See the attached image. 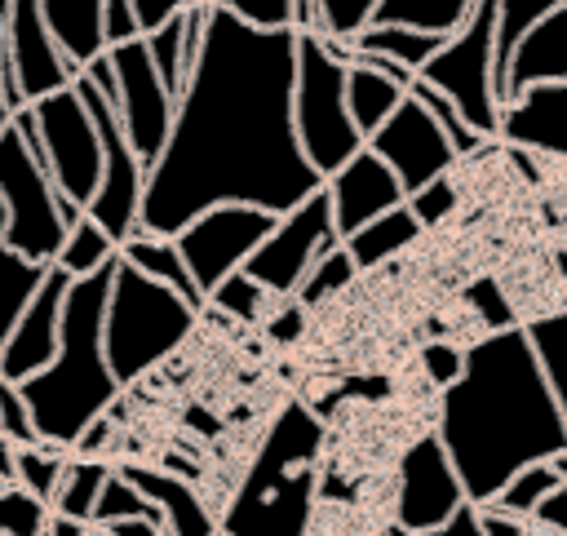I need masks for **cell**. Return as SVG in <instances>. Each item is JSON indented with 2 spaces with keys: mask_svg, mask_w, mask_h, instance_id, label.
Segmentation results:
<instances>
[{
  "mask_svg": "<svg viewBox=\"0 0 567 536\" xmlns=\"http://www.w3.org/2000/svg\"><path fill=\"white\" fill-rule=\"evenodd\" d=\"M292 27H248L208 4L173 124L146 164L137 230L177 235L213 204L288 213L323 186L292 133Z\"/></svg>",
  "mask_w": 567,
  "mask_h": 536,
  "instance_id": "cell-1",
  "label": "cell"
},
{
  "mask_svg": "<svg viewBox=\"0 0 567 536\" xmlns=\"http://www.w3.org/2000/svg\"><path fill=\"white\" fill-rule=\"evenodd\" d=\"M434 439L474 505H487L523 465L567 452V421L536 368L523 323L492 328L461 350L456 381L439 390Z\"/></svg>",
  "mask_w": 567,
  "mask_h": 536,
  "instance_id": "cell-2",
  "label": "cell"
},
{
  "mask_svg": "<svg viewBox=\"0 0 567 536\" xmlns=\"http://www.w3.org/2000/svg\"><path fill=\"white\" fill-rule=\"evenodd\" d=\"M111 270H115V261H106L93 275L71 279V288L62 297L53 359L40 372H31L27 381H18L35 434L66 452L80 439V430L89 421L106 416L111 403L120 399V381L111 377L106 350H102V310H106Z\"/></svg>",
  "mask_w": 567,
  "mask_h": 536,
  "instance_id": "cell-3",
  "label": "cell"
},
{
  "mask_svg": "<svg viewBox=\"0 0 567 536\" xmlns=\"http://www.w3.org/2000/svg\"><path fill=\"white\" fill-rule=\"evenodd\" d=\"M195 319L199 310L186 297H177L173 288L146 279L142 270L115 257L106 310H102V350L120 390L142 381L155 363H164L195 332Z\"/></svg>",
  "mask_w": 567,
  "mask_h": 536,
  "instance_id": "cell-4",
  "label": "cell"
},
{
  "mask_svg": "<svg viewBox=\"0 0 567 536\" xmlns=\"http://www.w3.org/2000/svg\"><path fill=\"white\" fill-rule=\"evenodd\" d=\"M346 66H350V49L341 40H328L323 31H297L292 133L319 177H328L337 164H346L363 146L346 111Z\"/></svg>",
  "mask_w": 567,
  "mask_h": 536,
  "instance_id": "cell-5",
  "label": "cell"
},
{
  "mask_svg": "<svg viewBox=\"0 0 567 536\" xmlns=\"http://www.w3.org/2000/svg\"><path fill=\"white\" fill-rule=\"evenodd\" d=\"M13 124L44 159V173H49L53 190L62 195V217L71 226L84 213L89 195L97 190V173H102V142H97L93 115L84 111L75 84H62V89L18 106Z\"/></svg>",
  "mask_w": 567,
  "mask_h": 536,
  "instance_id": "cell-6",
  "label": "cell"
},
{
  "mask_svg": "<svg viewBox=\"0 0 567 536\" xmlns=\"http://www.w3.org/2000/svg\"><path fill=\"white\" fill-rule=\"evenodd\" d=\"M412 80L439 89L461 111V120L492 142L505 106L496 93V0H478L470 18L434 49V58L421 62Z\"/></svg>",
  "mask_w": 567,
  "mask_h": 536,
  "instance_id": "cell-7",
  "label": "cell"
},
{
  "mask_svg": "<svg viewBox=\"0 0 567 536\" xmlns=\"http://www.w3.org/2000/svg\"><path fill=\"white\" fill-rule=\"evenodd\" d=\"M0 208H4V239L22 257L53 261L66 235L62 195L53 190L44 159L9 120L0 128Z\"/></svg>",
  "mask_w": 567,
  "mask_h": 536,
  "instance_id": "cell-8",
  "label": "cell"
},
{
  "mask_svg": "<svg viewBox=\"0 0 567 536\" xmlns=\"http://www.w3.org/2000/svg\"><path fill=\"white\" fill-rule=\"evenodd\" d=\"M75 93L84 102V111L93 115V128H97V142H102V173H97V190L89 195L84 213L115 239V248L137 230V213H142V186H146V164L133 155L124 128H120V115L111 106V97L84 75L75 71Z\"/></svg>",
  "mask_w": 567,
  "mask_h": 536,
  "instance_id": "cell-9",
  "label": "cell"
},
{
  "mask_svg": "<svg viewBox=\"0 0 567 536\" xmlns=\"http://www.w3.org/2000/svg\"><path fill=\"white\" fill-rule=\"evenodd\" d=\"M341 244L337 239V226H332V208H328V195L323 186L310 190L306 199H297L288 213L275 217V226L266 230V239L252 248V257L244 261V275L252 284H261L275 301L292 297L301 275L332 248Z\"/></svg>",
  "mask_w": 567,
  "mask_h": 536,
  "instance_id": "cell-10",
  "label": "cell"
},
{
  "mask_svg": "<svg viewBox=\"0 0 567 536\" xmlns=\"http://www.w3.org/2000/svg\"><path fill=\"white\" fill-rule=\"evenodd\" d=\"M270 226H275V213L252 208V204H213L199 217H190L173 235V244L199 297H208L226 275L244 270V261L252 257V248L266 239Z\"/></svg>",
  "mask_w": 567,
  "mask_h": 536,
  "instance_id": "cell-11",
  "label": "cell"
},
{
  "mask_svg": "<svg viewBox=\"0 0 567 536\" xmlns=\"http://www.w3.org/2000/svg\"><path fill=\"white\" fill-rule=\"evenodd\" d=\"M106 62H111V75H115V102L111 106L120 115V128H124L133 155L142 164H151L159 155L164 137H168V124H173V93L164 89L142 35L111 44Z\"/></svg>",
  "mask_w": 567,
  "mask_h": 536,
  "instance_id": "cell-12",
  "label": "cell"
},
{
  "mask_svg": "<svg viewBox=\"0 0 567 536\" xmlns=\"http://www.w3.org/2000/svg\"><path fill=\"white\" fill-rule=\"evenodd\" d=\"M363 146L385 159V168L403 186V199L412 190H421L425 182H434V177H443V173L456 168L452 142L443 137V128L434 124V115L412 93H403V102L363 137Z\"/></svg>",
  "mask_w": 567,
  "mask_h": 536,
  "instance_id": "cell-13",
  "label": "cell"
},
{
  "mask_svg": "<svg viewBox=\"0 0 567 536\" xmlns=\"http://www.w3.org/2000/svg\"><path fill=\"white\" fill-rule=\"evenodd\" d=\"M315 518V465L288 470L270 483H239L226 514L217 518L221 536H310Z\"/></svg>",
  "mask_w": 567,
  "mask_h": 536,
  "instance_id": "cell-14",
  "label": "cell"
},
{
  "mask_svg": "<svg viewBox=\"0 0 567 536\" xmlns=\"http://www.w3.org/2000/svg\"><path fill=\"white\" fill-rule=\"evenodd\" d=\"M465 501L456 470L443 452V443L430 434H416L408 452L399 456V487H394V527L408 536H430L456 505Z\"/></svg>",
  "mask_w": 567,
  "mask_h": 536,
  "instance_id": "cell-15",
  "label": "cell"
},
{
  "mask_svg": "<svg viewBox=\"0 0 567 536\" xmlns=\"http://www.w3.org/2000/svg\"><path fill=\"white\" fill-rule=\"evenodd\" d=\"M66 288H71V275L62 266H49V275L40 279V288L31 292V301L22 306V315L13 319V328L0 341V377L4 381L18 385V381H27L31 372H40L53 359Z\"/></svg>",
  "mask_w": 567,
  "mask_h": 536,
  "instance_id": "cell-16",
  "label": "cell"
},
{
  "mask_svg": "<svg viewBox=\"0 0 567 536\" xmlns=\"http://www.w3.org/2000/svg\"><path fill=\"white\" fill-rule=\"evenodd\" d=\"M323 195H328V208H332V226H337V239H346L350 230H359L363 221L381 217L385 208L403 204V186L399 177L385 168V159L368 146H359L346 164H337L328 177H323Z\"/></svg>",
  "mask_w": 567,
  "mask_h": 536,
  "instance_id": "cell-17",
  "label": "cell"
},
{
  "mask_svg": "<svg viewBox=\"0 0 567 536\" xmlns=\"http://www.w3.org/2000/svg\"><path fill=\"white\" fill-rule=\"evenodd\" d=\"M536 84H567V9L540 13L505 53L496 93L501 102L518 97L523 89Z\"/></svg>",
  "mask_w": 567,
  "mask_h": 536,
  "instance_id": "cell-18",
  "label": "cell"
},
{
  "mask_svg": "<svg viewBox=\"0 0 567 536\" xmlns=\"http://www.w3.org/2000/svg\"><path fill=\"white\" fill-rule=\"evenodd\" d=\"M496 137L514 151L567 155V84H536L509 97L501 106Z\"/></svg>",
  "mask_w": 567,
  "mask_h": 536,
  "instance_id": "cell-19",
  "label": "cell"
},
{
  "mask_svg": "<svg viewBox=\"0 0 567 536\" xmlns=\"http://www.w3.org/2000/svg\"><path fill=\"white\" fill-rule=\"evenodd\" d=\"M115 470L155 505L164 536H217V514L195 492V483L177 478L173 470H155V465H137V461H120Z\"/></svg>",
  "mask_w": 567,
  "mask_h": 536,
  "instance_id": "cell-20",
  "label": "cell"
},
{
  "mask_svg": "<svg viewBox=\"0 0 567 536\" xmlns=\"http://www.w3.org/2000/svg\"><path fill=\"white\" fill-rule=\"evenodd\" d=\"M319 434H323L319 421H315L301 403H288V408L275 416V425L266 430V439H261V447H257V456H252L244 483H270V478L288 474V470L315 465V456H319Z\"/></svg>",
  "mask_w": 567,
  "mask_h": 536,
  "instance_id": "cell-21",
  "label": "cell"
},
{
  "mask_svg": "<svg viewBox=\"0 0 567 536\" xmlns=\"http://www.w3.org/2000/svg\"><path fill=\"white\" fill-rule=\"evenodd\" d=\"M44 27L53 35V44L62 49V58L80 71L89 66L97 53H106L102 40V0H40Z\"/></svg>",
  "mask_w": 567,
  "mask_h": 536,
  "instance_id": "cell-22",
  "label": "cell"
},
{
  "mask_svg": "<svg viewBox=\"0 0 567 536\" xmlns=\"http://www.w3.org/2000/svg\"><path fill=\"white\" fill-rule=\"evenodd\" d=\"M421 235H425V226L412 217V208H408V204H394V208H385L381 217H372V221H363L359 230H350V235L341 239V248L350 252L354 270L363 275V270L385 266V261L399 257L403 248H412Z\"/></svg>",
  "mask_w": 567,
  "mask_h": 536,
  "instance_id": "cell-23",
  "label": "cell"
},
{
  "mask_svg": "<svg viewBox=\"0 0 567 536\" xmlns=\"http://www.w3.org/2000/svg\"><path fill=\"white\" fill-rule=\"evenodd\" d=\"M115 257H120L124 266L142 270L146 279H155V284L173 288L177 297H186L195 310H204V297H199V288H195V279H190V270H186V261L177 257V244H173L168 235L133 230V235H128V239L115 248Z\"/></svg>",
  "mask_w": 567,
  "mask_h": 536,
  "instance_id": "cell-24",
  "label": "cell"
},
{
  "mask_svg": "<svg viewBox=\"0 0 567 536\" xmlns=\"http://www.w3.org/2000/svg\"><path fill=\"white\" fill-rule=\"evenodd\" d=\"M447 35H434V31H416V27H399V22H363L346 49L350 53H372V58H390L399 62L403 71H421L425 58H434V49L443 44Z\"/></svg>",
  "mask_w": 567,
  "mask_h": 536,
  "instance_id": "cell-25",
  "label": "cell"
},
{
  "mask_svg": "<svg viewBox=\"0 0 567 536\" xmlns=\"http://www.w3.org/2000/svg\"><path fill=\"white\" fill-rule=\"evenodd\" d=\"M403 93H408V89H403L399 80L381 75V71L368 66V62H350V66H346V111H350L359 137H368V133L403 102Z\"/></svg>",
  "mask_w": 567,
  "mask_h": 536,
  "instance_id": "cell-26",
  "label": "cell"
},
{
  "mask_svg": "<svg viewBox=\"0 0 567 536\" xmlns=\"http://www.w3.org/2000/svg\"><path fill=\"white\" fill-rule=\"evenodd\" d=\"M523 337L536 354V368L567 421V310H549V315H536L523 323Z\"/></svg>",
  "mask_w": 567,
  "mask_h": 536,
  "instance_id": "cell-27",
  "label": "cell"
},
{
  "mask_svg": "<svg viewBox=\"0 0 567 536\" xmlns=\"http://www.w3.org/2000/svg\"><path fill=\"white\" fill-rule=\"evenodd\" d=\"M49 266L53 261H35V257H22L18 248H9V239H4V208H0V341L13 328V319L22 315V306L31 301V292L40 288V279L49 275Z\"/></svg>",
  "mask_w": 567,
  "mask_h": 536,
  "instance_id": "cell-28",
  "label": "cell"
},
{
  "mask_svg": "<svg viewBox=\"0 0 567 536\" xmlns=\"http://www.w3.org/2000/svg\"><path fill=\"white\" fill-rule=\"evenodd\" d=\"M106 474H111V461H106V456H66V465H62V478H58V492H53L49 509H53V514H66V518L89 523V518H93V501H97V492H102Z\"/></svg>",
  "mask_w": 567,
  "mask_h": 536,
  "instance_id": "cell-29",
  "label": "cell"
},
{
  "mask_svg": "<svg viewBox=\"0 0 567 536\" xmlns=\"http://www.w3.org/2000/svg\"><path fill=\"white\" fill-rule=\"evenodd\" d=\"M474 4H478V0H377L368 22H399V27L452 35V31L470 18Z\"/></svg>",
  "mask_w": 567,
  "mask_h": 536,
  "instance_id": "cell-30",
  "label": "cell"
},
{
  "mask_svg": "<svg viewBox=\"0 0 567 536\" xmlns=\"http://www.w3.org/2000/svg\"><path fill=\"white\" fill-rule=\"evenodd\" d=\"M106 261H115V239H111V235H106L89 213H80V217L66 226V235H62V248H58L53 266H62L71 279H80V275L102 270Z\"/></svg>",
  "mask_w": 567,
  "mask_h": 536,
  "instance_id": "cell-31",
  "label": "cell"
},
{
  "mask_svg": "<svg viewBox=\"0 0 567 536\" xmlns=\"http://www.w3.org/2000/svg\"><path fill=\"white\" fill-rule=\"evenodd\" d=\"M563 483V470L554 465V461H536V465H523L518 474H509L505 483H501V492L487 501V509H501V514H509V518H532V509L554 492Z\"/></svg>",
  "mask_w": 567,
  "mask_h": 536,
  "instance_id": "cell-32",
  "label": "cell"
},
{
  "mask_svg": "<svg viewBox=\"0 0 567 536\" xmlns=\"http://www.w3.org/2000/svg\"><path fill=\"white\" fill-rule=\"evenodd\" d=\"M142 40H146V53H151L164 89L177 97V89L186 80V9L173 13V18H164L159 27H151Z\"/></svg>",
  "mask_w": 567,
  "mask_h": 536,
  "instance_id": "cell-33",
  "label": "cell"
},
{
  "mask_svg": "<svg viewBox=\"0 0 567 536\" xmlns=\"http://www.w3.org/2000/svg\"><path fill=\"white\" fill-rule=\"evenodd\" d=\"M359 279V270H354V261H350V252L341 248V244H332L306 275H301V284H297V292H292V301L301 306V310H310V306H319V301H328V297H337L341 288H350Z\"/></svg>",
  "mask_w": 567,
  "mask_h": 536,
  "instance_id": "cell-34",
  "label": "cell"
},
{
  "mask_svg": "<svg viewBox=\"0 0 567 536\" xmlns=\"http://www.w3.org/2000/svg\"><path fill=\"white\" fill-rule=\"evenodd\" d=\"M270 292L261 288V284H252L244 270H235V275H226L208 297H204V306H213V310H221L226 319H235V323H261L266 319V310H270Z\"/></svg>",
  "mask_w": 567,
  "mask_h": 536,
  "instance_id": "cell-35",
  "label": "cell"
},
{
  "mask_svg": "<svg viewBox=\"0 0 567 536\" xmlns=\"http://www.w3.org/2000/svg\"><path fill=\"white\" fill-rule=\"evenodd\" d=\"M62 465H66V447H53V443H27L18 447V487H27L31 496H40L44 505L53 501L58 492V478H62Z\"/></svg>",
  "mask_w": 567,
  "mask_h": 536,
  "instance_id": "cell-36",
  "label": "cell"
},
{
  "mask_svg": "<svg viewBox=\"0 0 567 536\" xmlns=\"http://www.w3.org/2000/svg\"><path fill=\"white\" fill-rule=\"evenodd\" d=\"M120 518H155L159 523V514H155V505L111 465V474H106V483H102V492H97V501H93V527H106V523H120Z\"/></svg>",
  "mask_w": 567,
  "mask_h": 536,
  "instance_id": "cell-37",
  "label": "cell"
},
{
  "mask_svg": "<svg viewBox=\"0 0 567 536\" xmlns=\"http://www.w3.org/2000/svg\"><path fill=\"white\" fill-rule=\"evenodd\" d=\"M408 93H412V97H416V102H421V106L434 115V124H439V128H443V137L452 142L456 159H461V155H470V151H478V146L487 142V137H478V133H474V128L461 120V111H456V106H452V102H447L439 89H430V84L412 80V84H408Z\"/></svg>",
  "mask_w": 567,
  "mask_h": 536,
  "instance_id": "cell-38",
  "label": "cell"
},
{
  "mask_svg": "<svg viewBox=\"0 0 567 536\" xmlns=\"http://www.w3.org/2000/svg\"><path fill=\"white\" fill-rule=\"evenodd\" d=\"M49 514L53 509L40 496H31L27 487H18V483L0 487V536H44Z\"/></svg>",
  "mask_w": 567,
  "mask_h": 536,
  "instance_id": "cell-39",
  "label": "cell"
},
{
  "mask_svg": "<svg viewBox=\"0 0 567 536\" xmlns=\"http://www.w3.org/2000/svg\"><path fill=\"white\" fill-rule=\"evenodd\" d=\"M549 9H567V0H496V80H501L509 44Z\"/></svg>",
  "mask_w": 567,
  "mask_h": 536,
  "instance_id": "cell-40",
  "label": "cell"
},
{
  "mask_svg": "<svg viewBox=\"0 0 567 536\" xmlns=\"http://www.w3.org/2000/svg\"><path fill=\"white\" fill-rule=\"evenodd\" d=\"M403 204H408V208H412V217H416V221L430 230V226H439V221H447V217L456 213V204H461V190H456L452 173H443V177L425 182L421 190H412Z\"/></svg>",
  "mask_w": 567,
  "mask_h": 536,
  "instance_id": "cell-41",
  "label": "cell"
},
{
  "mask_svg": "<svg viewBox=\"0 0 567 536\" xmlns=\"http://www.w3.org/2000/svg\"><path fill=\"white\" fill-rule=\"evenodd\" d=\"M319 4V22H323V35L328 40H350L368 18H372V4L377 0H315Z\"/></svg>",
  "mask_w": 567,
  "mask_h": 536,
  "instance_id": "cell-42",
  "label": "cell"
},
{
  "mask_svg": "<svg viewBox=\"0 0 567 536\" xmlns=\"http://www.w3.org/2000/svg\"><path fill=\"white\" fill-rule=\"evenodd\" d=\"M208 4L235 13V18L248 22V27L275 31V27H292V4H297V0H208Z\"/></svg>",
  "mask_w": 567,
  "mask_h": 536,
  "instance_id": "cell-43",
  "label": "cell"
},
{
  "mask_svg": "<svg viewBox=\"0 0 567 536\" xmlns=\"http://www.w3.org/2000/svg\"><path fill=\"white\" fill-rule=\"evenodd\" d=\"M0 434L13 439V443H22V447H27V443H40L22 390H18L13 381H4V377H0Z\"/></svg>",
  "mask_w": 567,
  "mask_h": 536,
  "instance_id": "cell-44",
  "label": "cell"
},
{
  "mask_svg": "<svg viewBox=\"0 0 567 536\" xmlns=\"http://www.w3.org/2000/svg\"><path fill=\"white\" fill-rule=\"evenodd\" d=\"M421 368H425V377H430L439 390L452 385L456 372H461V346H452V341H430V346L421 350Z\"/></svg>",
  "mask_w": 567,
  "mask_h": 536,
  "instance_id": "cell-45",
  "label": "cell"
},
{
  "mask_svg": "<svg viewBox=\"0 0 567 536\" xmlns=\"http://www.w3.org/2000/svg\"><path fill=\"white\" fill-rule=\"evenodd\" d=\"M527 527H532V532H545V536H567V478L532 509Z\"/></svg>",
  "mask_w": 567,
  "mask_h": 536,
  "instance_id": "cell-46",
  "label": "cell"
},
{
  "mask_svg": "<svg viewBox=\"0 0 567 536\" xmlns=\"http://www.w3.org/2000/svg\"><path fill=\"white\" fill-rule=\"evenodd\" d=\"M133 35H142L133 0H102V40H106V49L120 44V40H133Z\"/></svg>",
  "mask_w": 567,
  "mask_h": 536,
  "instance_id": "cell-47",
  "label": "cell"
},
{
  "mask_svg": "<svg viewBox=\"0 0 567 536\" xmlns=\"http://www.w3.org/2000/svg\"><path fill=\"white\" fill-rule=\"evenodd\" d=\"M430 536H483V505H474V501H461Z\"/></svg>",
  "mask_w": 567,
  "mask_h": 536,
  "instance_id": "cell-48",
  "label": "cell"
},
{
  "mask_svg": "<svg viewBox=\"0 0 567 536\" xmlns=\"http://www.w3.org/2000/svg\"><path fill=\"white\" fill-rule=\"evenodd\" d=\"M301 328H306V310L292 301V297H284V310L275 315V319H266V332H270V341H297L301 337Z\"/></svg>",
  "mask_w": 567,
  "mask_h": 536,
  "instance_id": "cell-49",
  "label": "cell"
},
{
  "mask_svg": "<svg viewBox=\"0 0 567 536\" xmlns=\"http://www.w3.org/2000/svg\"><path fill=\"white\" fill-rule=\"evenodd\" d=\"M182 9H186V0H133V13H137V27H142V35H146L151 27H159L164 18L182 13Z\"/></svg>",
  "mask_w": 567,
  "mask_h": 536,
  "instance_id": "cell-50",
  "label": "cell"
},
{
  "mask_svg": "<svg viewBox=\"0 0 567 536\" xmlns=\"http://www.w3.org/2000/svg\"><path fill=\"white\" fill-rule=\"evenodd\" d=\"M527 532H532V527H527L523 518H509V514L483 505V536H527Z\"/></svg>",
  "mask_w": 567,
  "mask_h": 536,
  "instance_id": "cell-51",
  "label": "cell"
},
{
  "mask_svg": "<svg viewBox=\"0 0 567 536\" xmlns=\"http://www.w3.org/2000/svg\"><path fill=\"white\" fill-rule=\"evenodd\" d=\"M111 536H164V527L155 518H120V523H106Z\"/></svg>",
  "mask_w": 567,
  "mask_h": 536,
  "instance_id": "cell-52",
  "label": "cell"
},
{
  "mask_svg": "<svg viewBox=\"0 0 567 536\" xmlns=\"http://www.w3.org/2000/svg\"><path fill=\"white\" fill-rule=\"evenodd\" d=\"M93 523H80V518H66V514H49V527L44 536H89Z\"/></svg>",
  "mask_w": 567,
  "mask_h": 536,
  "instance_id": "cell-53",
  "label": "cell"
},
{
  "mask_svg": "<svg viewBox=\"0 0 567 536\" xmlns=\"http://www.w3.org/2000/svg\"><path fill=\"white\" fill-rule=\"evenodd\" d=\"M18 447H22V443H13V439L0 434V483H4V487L18 478Z\"/></svg>",
  "mask_w": 567,
  "mask_h": 536,
  "instance_id": "cell-54",
  "label": "cell"
},
{
  "mask_svg": "<svg viewBox=\"0 0 567 536\" xmlns=\"http://www.w3.org/2000/svg\"><path fill=\"white\" fill-rule=\"evenodd\" d=\"M13 111H18V106L9 102V93H4V80H0V128H4L9 120H13Z\"/></svg>",
  "mask_w": 567,
  "mask_h": 536,
  "instance_id": "cell-55",
  "label": "cell"
},
{
  "mask_svg": "<svg viewBox=\"0 0 567 536\" xmlns=\"http://www.w3.org/2000/svg\"><path fill=\"white\" fill-rule=\"evenodd\" d=\"M89 536H111V532L106 527H89Z\"/></svg>",
  "mask_w": 567,
  "mask_h": 536,
  "instance_id": "cell-56",
  "label": "cell"
},
{
  "mask_svg": "<svg viewBox=\"0 0 567 536\" xmlns=\"http://www.w3.org/2000/svg\"><path fill=\"white\" fill-rule=\"evenodd\" d=\"M4 4H9V0H0V13H4Z\"/></svg>",
  "mask_w": 567,
  "mask_h": 536,
  "instance_id": "cell-57",
  "label": "cell"
},
{
  "mask_svg": "<svg viewBox=\"0 0 567 536\" xmlns=\"http://www.w3.org/2000/svg\"><path fill=\"white\" fill-rule=\"evenodd\" d=\"M527 536H545V532H527Z\"/></svg>",
  "mask_w": 567,
  "mask_h": 536,
  "instance_id": "cell-58",
  "label": "cell"
},
{
  "mask_svg": "<svg viewBox=\"0 0 567 536\" xmlns=\"http://www.w3.org/2000/svg\"><path fill=\"white\" fill-rule=\"evenodd\" d=\"M0 487H4V483H0Z\"/></svg>",
  "mask_w": 567,
  "mask_h": 536,
  "instance_id": "cell-59",
  "label": "cell"
},
{
  "mask_svg": "<svg viewBox=\"0 0 567 536\" xmlns=\"http://www.w3.org/2000/svg\"><path fill=\"white\" fill-rule=\"evenodd\" d=\"M217 536H221V532H217Z\"/></svg>",
  "mask_w": 567,
  "mask_h": 536,
  "instance_id": "cell-60",
  "label": "cell"
}]
</instances>
